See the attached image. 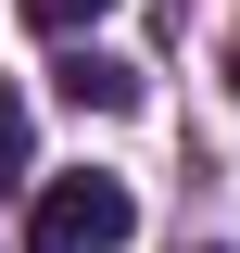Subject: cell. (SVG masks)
Returning a JSON list of instances; mask_svg holds the SVG:
<instances>
[{"label": "cell", "mask_w": 240, "mask_h": 253, "mask_svg": "<svg viewBox=\"0 0 240 253\" xmlns=\"http://www.w3.org/2000/svg\"><path fill=\"white\" fill-rule=\"evenodd\" d=\"M38 177V114H26V89H0V190H26Z\"/></svg>", "instance_id": "cell-3"}, {"label": "cell", "mask_w": 240, "mask_h": 253, "mask_svg": "<svg viewBox=\"0 0 240 253\" xmlns=\"http://www.w3.org/2000/svg\"><path fill=\"white\" fill-rule=\"evenodd\" d=\"M126 228H139L126 177H38V203H26V253H114Z\"/></svg>", "instance_id": "cell-1"}, {"label": "cell", "mask_w": 240, "mask_h": 253, "mask_svg": "<svg viewBox=\"0 0 240 253\" xmlns=\"http://www.w3.org/2000/svg\"><path fill=\"white\" fill-rule=\"evenodd\" d=\"M228 89H240V38H228Z\"/></svg>", "instance_id": "cell-5"}, {"label": "cell", "mask_w": 240, "mask_h": 253, "mask_svg": "<svg viewBox=\"0 0 240 253\" xmlns=\"http://www.w3.org/2000/svg\"><path fill=\"white\" fill-rule=\"evenodd\" d=\"M101 13H114V0H26V26H38V38H89Z\"/></svg>", "instance_id": "cell-4"}, {"label": "cell", "mask_w": 240, "mask_h": 253, "mask_svg": "<svg viewBox=\"0 0 240 253\" xmlns=\"http://www.w3.org/2000/svg\"><path fill=\"white\" fill-rule=\"evenodd\" d=\"M63 101H76V114H126V101H139V63H114V51H63Z\"/></svg>", "instance_id": "cell-2"}]
</instances>
